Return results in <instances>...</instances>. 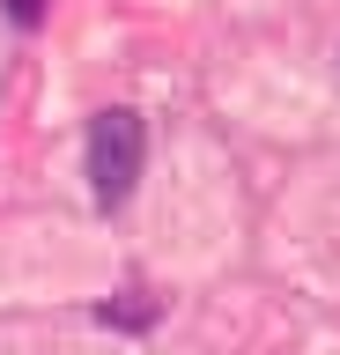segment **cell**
I'll list each match as a JSON object with an SVG mask.
<instances>
[{
  "label": "cell",
  "instance_id": "2",
  "mask_svg": "<svg viewBox=\"0 0 340 355\" xmlns=\"http://www.w3.org/2000/svg\"><path fill=\"white\" fill-rule=\"evenodd\" d=\"M15 22H37V0H15Z\"/></svg>",
  "mask_w": 340,
  "mask_h": 355
},
{
  "label": "cell",
  "instance_id": "1",
  "mask_svg": "<svg viewBox=\"0 0 340 355\" xmlns=\"http://www.w3.org/2000/svg\"><path fill=\"white\" fill-rule=\"evenodd\" d=\"M141 163H148L141 111H96L89 119V193H96V207H126Z\"/></svg>",
  "mask_w": 340,
  "mask_h": 355
}]
</instances>
